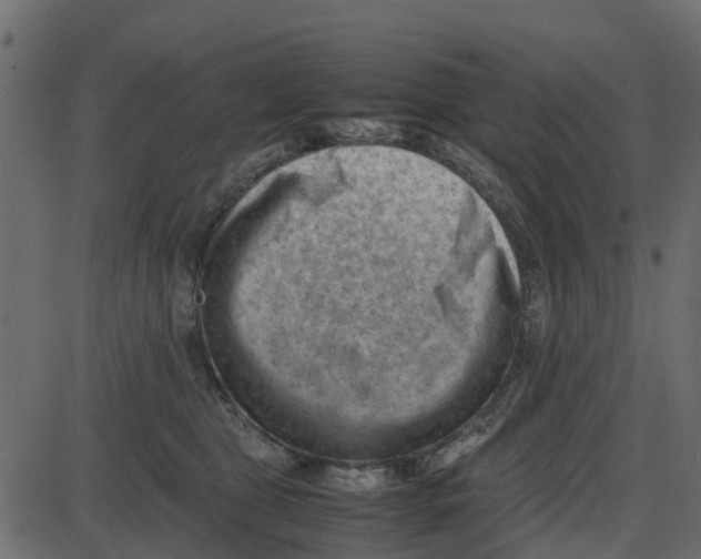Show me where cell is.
Here are the masks:
<instances>
[{
  "mask_svg": "<svg viewBox=\"0 0 701 559\" xmlns=\"http://www.w3.org/2000/svg\"><path fill=\"white\" fill-rule=\"evenodd\" d=\"M519 386L517 383L496 394L469 420L444 438L405 455L412 479L441 470L487 441L511 411Z\"/></svg>",
  "mask_w": 701,
  "mask_h": 559,
  "instance_id": "6da1fadb",
  "label": "cell"
}]
</instances>
